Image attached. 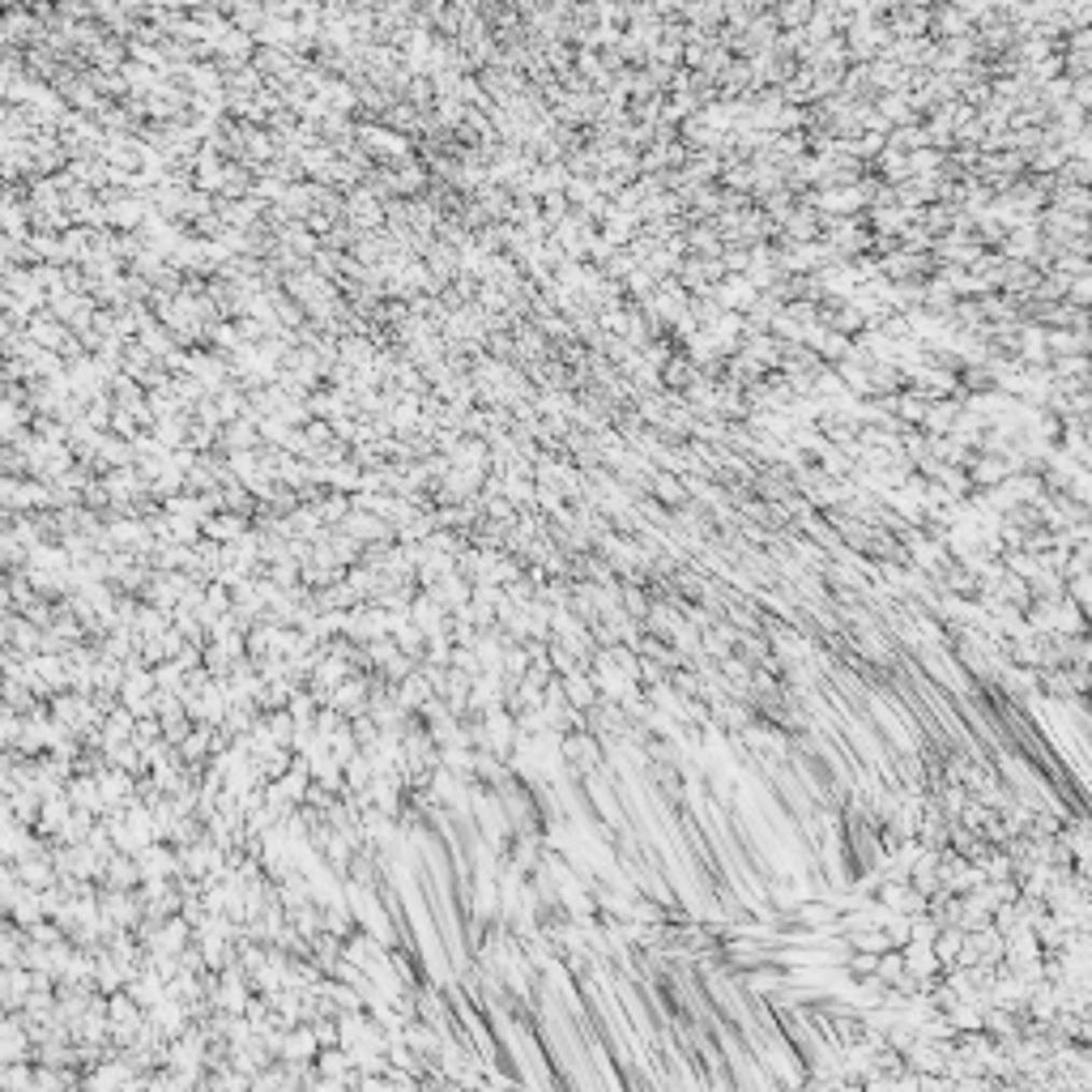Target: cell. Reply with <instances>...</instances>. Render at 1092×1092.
I'll return each instance as SVG.
<instances>
[{
  "label": "cell",
  "mask_w": 1092,
  "mask_h": 1092,
  "mask_svg": "<svg viewBox=\"0 0 1092 1092\" xmlns=\"http://www.w3.org/2000/svg\"><path fill=\"white\" fill-rule=\"evenodd\" d=\"M316 1054H321V1041H316L312 1024L286 1029V1037H282V1046H278V1063H286V1067H312Z\"/></svg>",
  "instance_id": "6da1fadb"
},
{
  "label": "cell",
  "mask_w": 1092,
  "mask_h": 1092,
  "mask_svg": "<svg viewBox=\"0 0 1092 1092\" xmlns=\"http://www.w3.org/2000/svg\"><path fill=\"white\" fill-rule=\"evenodd\" d=\"M568 696H572L577 705H590V700H594V687H590V679L572 675V679H568Z\"/></svg>",
  "instance_id": "7a4b0ae2"
}]
</instances>
